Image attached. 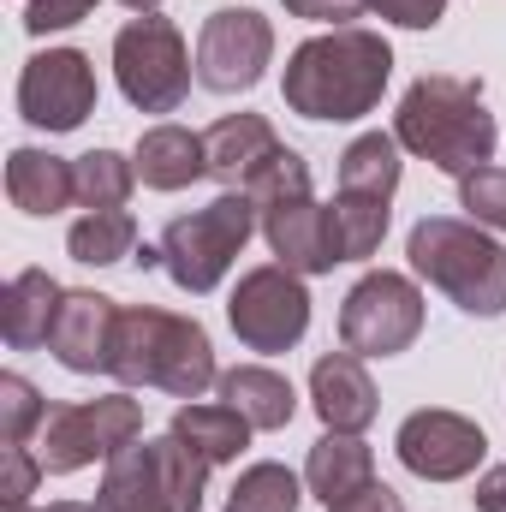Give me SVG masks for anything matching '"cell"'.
Wrapping results in <instances>:
<instances>
[{
    "mask_svg": "<svg viewBox=\"0 0 506 512\" xmlns=\"http://www.w3.org/2000/svg\"><path fill=\"white\" fill-rule=\"evenodd\" d=\"M393 78V48L381 42L376 30H328V36H310L286 54V78H280V96L292 114L304 120H364L376 114L381 90Z\"/></svg>",
    "mask_w": 506,
    "mask_h": 512,
    "instance_id": "obj_1",
    "label": "cell"
},
{
    "mask_svg": "<svg viewBox=\"0 0 506 512\" xmlns=\"http://www.w3.org/2000/svg\"><path fill=\"white\" fill-rule=\"evenodd\" d=\"M393 137H399V149H411L417 161H429L453 179L489 167L495 143H501L495 114L483 102V84L453 78V72H423L405 90V102L393 114Z\"/></svg>",
    "mask_w": 506,
    "mask_h": 512,
    "instance_id": "obj_2",
    "label": "cell"
},
{
    "mask_svg": "<svg viewBox=\"0 0 506 512\" xmlns=\"http://www.w3.org/2000/svg\"><path fill=\"white\" fill-rule=\"evenodd\" d=\"M108 376H120L126 387H161L173 399H203L209 387L221 382L215 346H209L203 322L173 316V310H155V304L120 310Z\"/></svg>",
    "mask_w": 506,
    "mask_h": 512,
    "instance_id": "obj_3",
    "label": "cell"
},
{
    "mask_svg": "<svg viewBox=\"0 0 506 512\" xmlns=\"http://www.w3.org/2000/svg\"><path fill=\"white\" fill-rule=\"evenodd\" d=\"M405 256L465 316H506V245L489 239L477 221L423 215L405 239Z\"/></svg>",
    "mask_w": 506,
    "mask_h": 512,
    "instance_id": "obj_4",
    "label": "cell"
},
{
    "mask_svg": "<svg viewBox=\"0 0 506 512\" xmlns=\"http://www.w3.org/2000/svg\"><path fill=\"white\" fill-rule=\"evenodd\" d=\"M251 203L262 215V239L292 274H328L334 256V233H328V209L310 197V161L298 149H280L251 185Z\"/></svg>",
    "mask_w": 506,
    "mask_h": 512,
    "instance_id": "obj_5",
    "label": "cell"
},
{
    "mask_svg": "<svg viewBox=\"0 0 506 512\" xmlns=\"http://www.w3.org/2000/svg\"><path fill=\"white\" fill-rule=\"evenodd\" d=\"M256 227H262V215H256L251 191H221L209 209H191V215L167 221V233H161V268L173 274L179 292L203 298V292H215L227 280V268L239 262V251L251 245Z\"/></svg>",
    "mask_w": 506,
    "mask_h": 512,
    "instance_id": "obj_6",
    "label": "cell"
},
{
    "mask_svg": "<svg viewBox=\"0 0 506 512\" xmlns=\"http://www.w3.org/2000/svg\"><path fill=\"white\" fill-rule=\"evenodd\" d=\"M114 78L137 114H173L191 96V54L173 18L137 12L114 36Z\"/></svg>",
    "mask_w": 506,
    "mask_h": 512,
    "instance_id": "obj_7",
    "label": "cell"
},
{
    "mask_svg": "<svg viewBox=\"0 0 506 512\" xmlns=\"http://www.w3.org/2000/svg\"><path fill=\"white\" fill-rule=\"evenodd\" d=\"M143 435V405L131 393H102V399H78V405H48L42 423V471L48 477H72L96 459H114Z\"/></svg>",
    "mask_w": 506,
    "mask_h": 512,
    "instance_id": "obj_8",
    "label": "cell"
},
{
    "mask_svg": "<svg viewBox=\"0 0 506 512\" xmlns=\"http://www.w3.org/2000/svg\"><path fill=\"white\" fill-rule=\"evenodd\" d=\"M417 334H423V292H417V280H405L393 268L364 274L340 304V340L358 358H393Z\"/></svg>",
    "mask_w": 506,
    "mask_h": 512,
    "instance_id": "obj_9",
    "label": "cell"
},
{
    "mask_svg": "<svg viewBox=\"0 0 506 512\" xmlns=\"http://www.w3.org/2000/svg\"><path fill=\"white\" fill-rule=\"evenodd\" d=\"M227 322H233V334H239L251 352H292V346L304 340V328H310L304 274H292L286 262H262V268H251V274L233 286Z\"/></svg>",
    "mask_w": 506,
    "mask_h": 512,
    "instance_id": "obj_10",
    "label": "cell"
},
{
    "mask_svg": "<svg viewBox=\"0 0 506 512\" xmlns=\"http://www.w3.org/2000/svg\"><path fill=\"white\" fill-rule=\"evenodd\" d=\"M274 60V24L251 12V6H221L203 18V36H197V84L215 90V96H245L262 84Z\"/></svg>",
    "mask_w": 506,
    "mask_h": 512,
    "instance_id": "obj_11",
    "label": "cell"
},
{
    "mask_svg": "<svg viewBox=\"0 0 506 512\" xmlns=\"http://www.w3.org/2000/svg\"><path fill=\"white\" fill-rule=\"evenodd\" d=\"M18 114L36 131H78L96 114V66L78 48L30 54L18 72Z\"/></svg>",
    "mask_w": 506,
    "mask_h": 512,
    "instance_id": "obj_12",
    "label": "cell"
},
{
    "mask_svg": "<svg viewBox=\"0 0 506 512\" xmlns=\"http://www.w3.org/2000/svg\"><path fill=\"white\" fill-rule=\"evenodd\" d=\"M393 453H399V465H405L411 477H423V483H459V477H471V471L483 465L489 441H483V429H477L471 417H459V411H411V417L399 423V435H393Z\"/></svg>",
    "mask_w": 506,
    "mask_h": 512,
    "instance_id": "obj_13",
    "label": "cell"
},
{
    "mask_svg": "<svg viewBox=\"0 0 506 512\" xmlns=\"http://www.w3.org/2000/svg\"><path fill=\"white\" fill-rule=\"evenodd\" d=\"M114 328H120V304L108 292H66L48 352L72 370V376H96L114 364Z\"/></svg>",
    "mask_w": 506,
    "mask_h": 512,
    "instance_id": "obj_14",
    "label": "cell"
},
{
    "mask_svg": "<svg viewBox=\"0 0 506 512\" xmlns=\"http://www.w3.org/2000/svg\"><path fill=\"white\" fill-rule=\"evenodd\" d=\"M310 399H316V417H322L334 435H364L381 411L376 382H370V370L358 364V352H328V358H316V370H310Z\"/></svg>",
    "mask_w": 506,
    "mask_h": 512,
    "instance_id": "obj_15",
    "label": "cell"
},
{
    "mask_svg": "<svg viewBox=\"0 0 506 512\" xmlns=\"http://www.w3.org/2000/svg\"><path fill=\"white\" fill-rule=\"evenodd\" d=\"M203 149H209V179H221L227 191H251L256 173L286 149L274 126L262 114H227L203 131Z\"/></svg>",
    "mask_w": 506,
    "mask_h": 512,
    "instance_id": "obj_16",
    "label": "cell"
},
{
    "mask_svg": "<svg viewBox=\"0 0 506 512\" xmlns=\"http://www.w3.org/2000/svg\"><path fill=\"white\" fill-rule=\"evenodd\" d=\"M60 304H66V286H60L48 268H18V274L6 280V292H0V334H6V346H12V352L48 346Z\"/></svg>",
    "mask_w": 506,
    "mask_h": 512,
    "instance_id": "obj_17",
    "label": "cell"
},
{
    "mask_svg": "<svg viewBox=\"0 0 506 512\" xmlns=\"http://www.w3.org/2000/svg\"><path fill=\"white\" fill-rule=\"evenodd\" d=\"M96 512H179L167 477H161L155 441H131L108 459L102 489H96Z\"/></svg>",
    "mask_w": 506,
    "mask_h": 512,
    "instance_id": "obj_18",
    "label": "cell"
},
{
    "mask_svg": "<svg viewBox=\"0 0 506 512\" xmlns=\"http://www.w3.org/2000/svg\"><path fill=\"white\" fill-rule=\"evenodd\" d=\"M137 179L149 185V191H185V185H197L203 173H209V149H203V137L185 126H149L137 137Z\"/></svg>",
    "mask_w": 506,
    "mask_h": 512,
    "instance_id": "obj_19",
    "label": "cell"
},
{
    "mask_svg": "<svg viewBox=\"0 0 506 512\" xmlns=\"http://www.w3.org/2000/svg\"><path fill=\"white\" fill-rule=\"evenodd\" d=\"M6 197L24 215H60L66 203H78L72 161H60L48 149H12L6 155Z\"/></svg>",
    "mask_w": 506,
    "mask_h": 512,
    "instance_id": "obj_20",
    "label": "cell"
},
{
    "mask_svg": "<svg viewBox=\"0 0 506 512\" xmlns=\"http://www.w3.org/2000/svg\"><path fill=\"white\" fill-rule=\"evenodd\" d=\"M304 483H310V495L322 501V507H334V501H346V495H358L364 483H376V453L358 441V435H322L316 447H310V459H304Z\"/></svg>",
    "mask_w": 506,
    "mask_h": 512,
    "instance_id": "obj_21",
    "label": "cell"
},
{
    "mask_svg": "<svg viewBox=\"0 0 506 512\" xmlns=\"http://www.w3.org/2000/svg\"><path fill=\"white\" fill-rule=\"evenodd\" d=\"M221 399H227L251 429H286V423L298 417L292 382H286L280 370H268V364H239V370H227V376H221Z\"/></svg>",
    "mask_w": 506,
    "mask_h": 512,
    "instance_id": "obj_22",
    "label": "cell"
},
{
    "mask_svg": "<svg viewBox=\"0 0 506 512\" xmlns=\"http://www.w3.org/2000/svg\"><path fill=\"white\" fill-rule=\"evenodd\" d=\"M173 435L191 441L209 465H227V459H239V453L251 447V423H245L227 399H221V405H191V399H185V405L173 411Z\"/></svg>",
    "mask_w": 506,
    "mask_h": 512,
    "instance_id": "obj_23",
    "label": "cell"
},
{
    "mask_svg": "<svg viewBox=\"0 0 506 512\" xmlns=\"http://www.w3.org/2000/svg\"><path fill=\"white\" fill-rule=\"evenodd\" d=\"M66 251L84 268H114V262H126L137 251V221L126 209H84L72 221V233H66Z\"/></svg>",
    "mask_w": 506,
    "mask_h": 512,
    "instance_id": "obj_24",
    "label": "cell"
},
{
    "mask_svg": "<svg viewBox=\"0 0 506 512\" xmlns=\"http://www.w3.org/2000/svg\"><path fill=\"white\" fill-rule=\"evenodd\" d=\"M340 191H358V197H393L399 191V137L387 131H364L346 143L340 155Z\"/></svg>",
    "mask_w": 506,
    "mask_h": 512,
    "instance_id": "obj_25",
    "label": "cell"
},
{
    "mask_svg": "<svg viewBox=\"0 0 506 512\" xmlns=\"http://www.w3.org/2000/svg\"><path fill=\"white\" fill-rule=\"evenodd\" d=\"M328 233H334V256L340 262L376 256L381 239H387V203L381 197H358V191H340L328 203Z\"/></svg>",
    "mask_w": 506,
    "mask_h": 512,
    "instance_id": "obj_26",
    "label": "cell"
},
{
    "mask_svg": "<svg viewBox=\"0 0 506 512\" xmlns=\"http://www.w3.org/2000/svg\"><path fill=\"white\" fill-rule=\"evenodd\" d=\"M72 179H78L84 209H126L131 185H137V161H126L120 149H90L72 161Z\"/></svg>",
    "mask_w": 506,
    "mask_h": 512,
    "instance_id": "obj_27",
    "label": "cell"
},
{
    "mask_svg": "<svg viewBox=\"0 0 506 512\" xmlns=\"http://www.w3.org/2000/svg\"><path fill=\"white\" fill-rule=\"evenodd\" d=\"M155 459H161V477H167V489H173V507H179V512H197V507H203V489H209V459H203L191 441H179L173 429H167V435H155Z\"/></svg>",
    "mask_w": 506,
    "mask_h": 512,
    "instance_id": "obj_28",
    "label": "cell"
},
{
    "mask_svg": "<svg viewBox=\"0 0 506 512\" xmlns=\"http://www.w3.org/2000/svg\"><path fill=\"white\" fill-rule=\"evenodd\" d=\"M298 477L286 465H251L239 471L233 495H227V512H298Z\"/></svg>",
    "mask_w": 506,
    "mask_h": 512,
    "instance_id": "obj_29",
    "label": "cell"
},
{
    "mask_svg": "<svg viewBox=\"0 0 506 512\" xmlns=\"http://www.w3.org/2000/svg\"><path fill=\"white\" fill-rule=\"evenodd\" d=\"M42 423H48L42 393L24 382V376H0V447H24Z\"/></svg>",
    "mask_w": 506,
    "mask_h": 512,
    "instance_id": "obj_30",
    "label": "cell"
},
{
    "mask_svg": "<svg viewBox=\"0 0 506 512\" xmlns=\"http://www.w3.org/2000/svg\"><path fill=\"white\" fill-rule=\"evenodd\" d=\"M459 209L489 227V233H506V167H477L459 179Z\"/></svg>",
    "mask_w": 506,
    "mask_h": 512,
    "instance_id": "obj_31",
    "label": "cell"
},
{
    "mask_svg": "<svg viewBox=\"0 0 506 512\" xmlns=\"http://www.w3.org/2000/svg\"><path fill=\"white\" fill-rule=\"evenodd\" d=\"M42 459L24 453V447H0V507H30L36 483H42Z\"/></svg>",
    "mask_w": 506,
    "mask_h": 512,
    "instance_id": "obj_32",
    "label": "cell"
},
{
    "mask_svg": "<svg viewBox=\"0 0 506 512\" xmlns=\"http://www.w3.org/2000/svg\"><path fill=\"white\" fill-rule=\"evenodd\" d=\"M96 12V0H30L24 6V30L30 36H54V30H72Z\"/></svg>",
    "mask_w": 506,
    "mask_h": 512,
    "instance_id": "obj_33",
    "label": "cell"
},
{
    "mask_svg": "<svg viewBox=\"0 0 506 512\" xmlns=\"http://www.w3.org/2000/svg\"><path fill=\"white\" fill-rule=\"evenodd\" d=\"M370 12H381L387 24H405V30H435L447 0H370Z\"/></svg>",
    "mask_w": 506,
    "mask_h": 512,
    "instance_id": "obj_34",
    "label": "cell"
},
{
    "mask_svg": "<svg viewBox=\"0 0 506 512\" xmlns=\"http://www.w3.org/2000/svg\"><path fill=\"white\" fill-rule=\"evenodd\" d=\"M364 6H370V0H286V12H292V18L334 24V30H346L352 18H364Z\"/></svg>",
    "mask_w": 506,
    "mask_h": 512,
    "instance_id": "obj_35",
    "label": "cell"
},
{
    "mask_svg": "<svg viewBox=\"0 0 506 512\" xmlns=\"http://www.w3.org/2000/svg\"><path fill=\"white\" fill-rule=\"evenodd\" d=\"M328 512H405V501L387 489V483H364L358 495H346V501H334Z\"/></svg>",
    "mask_w": 506,
    "mask_h": 512,
    "instance_id": "obj_36",
    "label": "cell"
},
{
    "mask_svg": "<svg viewBox=\"0 0 506 512\" xmlns=\"http://www.w3.org/2000/svg\"><path fill=\"white\" fill-rule=\"evenodd\" d=\"M477 512H506V465L483 471V483H477Z\"/></svg>",
    "mask_w": 506,
    "mask_h": 512,
    "instance_id": "obj_37",
    "label": "cell"
},
{
    "mask_svg": "<svg viewBox=\"0 0 506 512\" xmlns=\"http://www.w3.org/2000/svg\"><path fill=\"white\" fill-rule=\"evenodd\" d=\"M48 512H96V507H84V501H54Z\"/></svg>",
    "mask_w": 506,
    "mask_h": 512,
    "instance_id": "obj_38",
    "label": "cell"
},
{
    "mask_svg": "<svg viewBox=\"0 0 506 512\" xmlns=\"http://www.w3.org/2000/svg\"><path fill=\"white\" fill-rule=\"evenodd\" d=\"M120 6H131V12H155L161 0H120Z\"/></svg>",
    "mask_w": 506,
    "mask_h": 512,
    "instance_id": "obj_39",
    "label": "cell"
},
{
    "mask_svg": "<svg viewBox=\"0 0 506 512\" xmlns=\"http://www.w3.org/2000/svg\"><path fill=\"white\" fill-rule=\"evenodd\" d=\"M6 512H36V507H6Z\"/></svg>",
    "mask_w": 506,
    "mask_h": 512,
    "instance_id": "obj_40",
    "label": "cell"
}]
</instances>
